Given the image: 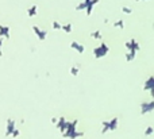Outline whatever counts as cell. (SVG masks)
Returning a JSON list of instances; mask_svg holds the SVG:
<instances>
[{
    "instance_id": "obj_1",
    "label": "cell",
    "mask_w": 154,
    "mask_h": 139,
    "mask_svg": "<svg viewBox=\"0 0 154 139\" xmlns=\"http://www.w3.org/2000/svg\"><path fill=\"white\" fill-rule=\"evenodd\" d=\"M118 124H119V119L118 118H112L111 120L103 122V123H101V127H103L101 134H106V132H108V131H115V130L118 128Z\"/></svg>"
},
{
    "instance_id": "obj_2",
    "label": "cell",
    "mask_w": 154,
    "mask_h": 139,
    "mask_svg": "<svg viewBox=\"0 0 154 139\" xmlns=\"http://www.w3.org/2000/svg\"><path fill=\"white\" fill-rule=\"evenodd\" d=\"M108 46L106 45V43H101L99 47H96L95 50H93V56L96 57V58H101V57L107 56V53H108Z\"/></svg>"
},
{
    "instance_id": "obj_3",
    "label": "cell",
    "mask_w": 154,
    "mask_h": 139,
    "mask_svg": "<svg viewBox=\"0 0 154 139\" xmlns=\"http://www.w3.org/2000/svg\"><path fill=\"white\" fill-rule=\"evenodd\" d=\"M143 89L146 92H150V95H152V97H153L152 100L154 101V76H150V77L147 78L146 81H145Z\"/></svg>"
},
{
    "instance_id": "obj_4",
    "label": "cell",
    "mask_w": 154,
    "mask_h": 139,
    "mask_svg": "<svg viewBox=\"0 0 154 139\" xmlns=\"http://www.w3.org/2000/svg\"><path fill=\"white\" fill-rule=\"evenodd\" d=\"M154 111V101L150 100V101H145L141 104V113L142 115H147V113L153 112Z\"/></svg>"
},
{
    "instance_id": "obj_5",
    "label": "cell",
    "mask_w": 154,
    "mask_h": 139,
    "mask_svg": "<svg viewBox=\"0 0 154 139\" xmlns=\"http://www.w3.org/2000/svg\"><path fill=\"white\" fill-rule=\"evenodd\" d=\"M126 47H127V50L131 51V53H137V51L139 50V43L137 42V41H130V42L126 43Z\"/></svg>"
},
{
    "instance_id": "obj_6",
    "label": "cell",
    "mask_w": 154,
    "mask_h": 139,
    "mask_svg": "<svg viewBox=\"0 0 154 139\" xmlns=\"http://www.w3.org/2000/svg\"><path fill=\"white\" fill-rule=\"evenodd\" d=\"M15 130H16V127H15V120H12V119H11V120L7 122V132H5V135H7V137H8V135H12Z\"/></svg>"
},
{
    "instance_id": "obj_7",
    "label": "cell",
    "mask_w": 154,
    "mask_h": 139,
    "mask_svg": "<svg viewBox=\"0 0 154 139\" xmlns=\"http://www.w3.org/2000/svg\"><path fill=\"white\" fill-rule=\"evenodd\" d=\"M34 30H35V32H37V35H38V38H39V39H45L46 38V32H41V30L38 29L37 26H34Z\"/></svg>"
},
{
    "instance_id": "obj_8",
    "label": "cell",
    "mask_w": 154,
    "mask_h": 139,
    "mask_svg": "<svg viewBox=\"0 0 154 139\" xmlns=\"http://www.w3.org/2000/svg\"><path fill=\"white\" fill-rule=\"evenodd\" d=\"M72 47L76 49L79 53H84V46H82V45H79L77 42H73V43H72Z\"/></svg>"
},
{
    "instance_id": "obj_9",
    "label": "cell",
    "mask_w": 154,
    "mask_h": 139,
    "mask_svg": "<svg viewBox=\"0 0 154 139\" xmlns=\"http://www.w3.org/2000/svg\"><path fill=\"white\" fill-rule=\"evenodd\" d=\"M135 56H137V53H131V51H127V53H126V61H127V62H131L134 58H135Z\"/></svg>"
},
{
    "instance_id": "obj_10",
    "label": "cell",
    "mask_w": 154,
    "mask_h": 139,
    "mask_svg": "<svg viewBox=\"0 0 154 139\" xmlns=\"http://www.w3.org/2000/svg\"><path fill=\"white\" fill-rule=\"evenodd\" d=\"M0 30H2V31H0V34L2 35H5V38H8L10 37V32H8V27H3V26H0Z\"/></svg>"
},
{
    "instance_id": "obj_11",
    "label": "cell",
    "mask_w": 154,
    "mask_h": 139,
    "mask_svg": "<svg viewBox=\"0 0 154 139\" xmlns=\"http://www.w3.org/2000/svg\"><path fill=\"white\" fill-rule=\"evenodd\" d=\"M153 134H154V127L149 126L146 130H145V135H146V137H152Z\"/></svg>"
},
{
    "instance_id": "obj_12",
    "label": "cell",
    "mask_w": 154,
    "mask_h": 139,
    "mask_svg": "<svg viewBox=\"0 0 154 139\" xmlns=\"http://www.w3.org/2000/svg\"><path fill=\"white\" fill-rule=\"evenodd\" d=\"M70 73H72L73 76H77V73H79V68H77V66L70 68Z\"/></svg>"
},
{
    "instance_id": "obj_13",
    "label": "cell",
    "mask_w": 154,
    "mask_h": 139,
    "mask_svg": "<svg viewBox=\"0 0 154 139\" xmlns=\"http://www.w3.org/2000/svg\"><path fill=\"white\" fill-rule=\"evenodd\" d=\"M35 14H37V7L34 5V7H31L29 10V15H35Z\"/></svg>"
},
{
    "instance_id": "obj_14",
    "label": "cell",
    "mask_w": 154,
    "mask_h": 139,
    "mask_svg": "<svg viewBox=\"0 0 154 139\" xmlns=\"http://www.w3.org/2000/svg\"><path fill=\"white\" fill-rule=\"evenodd\" d=\"M62 30H65L66 32H70V30H72V26H70V24H65V26H62Z\"/></svg>"
},
{
    "instance_id": "obj_15",
    "label": "cell",
    "mask_w": 154,
    "mask_h": 139,
    "mask_svg": "<svg viewBox=\"0 0 154 139\" xmlns=\"http://www.w3.org/2000/svg\"><path fill=\"white\" fill-rule=\"evenodd\" d=\"M92 37H93V38H96V39H100L101 35H100V32H93Z\"/></svg>"
},
{
    "instance_id": "obj_16",
    "label": "cell",
    "mask_w": 154,
    "mask_h": 139,
    "mask_svg": "<svg viewBox=\"0 0 154 139\" xmlns=\"http://www.w3.org/2000/svg\"><path fill=\"white\" fill-rule=\"evenodd\" d=\"M53 26L56 27V29H61V26H60V24L57 23V22H54V23H53Z\"/></svg>"
},
{
    "instance_id": "obj_17",
    "label": "cell",
    "mask_w": 154,
    "mask_h": 139,
    "mask_svg": "<svg viewBox=\"0 0 154 139\" xmlns=\"http://www.w3.org/2000/svg\"><path fill=\"white\" fill-rule=\"evenodd\" d=\"M115 26H116V27H123V23H122V22H119V23H116Z\"/></svg>"
},
{
    "instance_id": "obj_18",
    "label": "cell",
    "mask_w": 154,
    "mask_h": 139,
    "mask_svg": "<svg viewBox=\"0 0 154 139\" xmlns=\"http://www.w3.org/2000/svg\"><path fill=\"white\" fill-rule=\"evenodd\" d=\"M2 45H3V41L0 39V54H2Z\"/></svg>"
}]
</instances>
